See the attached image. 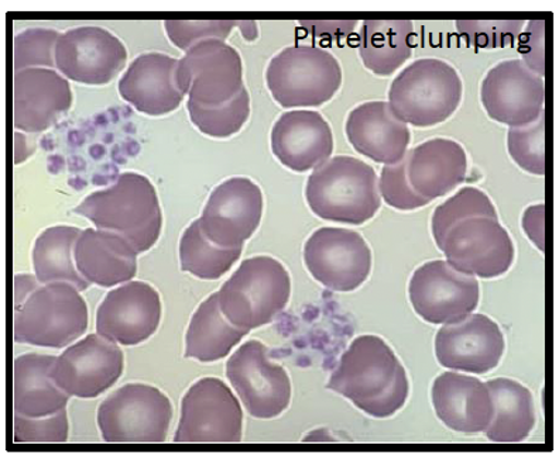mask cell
Listing matches in <instances>:
<instances>
[{
    "mask_svg": "<svg viewBox=\"0 0 559 459\" xmlns=\"http://www.w3.org/2000/svg\"><path fill=\"white\" fill-rule=\"evenodd\" d=\"M326 388L350 400L361 412L385 419L406 404L409 382L402 362L383 338L360 336L342 355Z\"/></svg>",
    "mask_w": 559,
    "mask_h": 459,
    "instance_id": "6da1fadb",
    "label": "cell"
},
{
    "mask_svg": "<svg viewBox=\"0 0 559 459\" xmlns=\"http://www.w3.org/2000/svg\"><path fill=\"white\" fill-rule=\"evenodd\" d=\"M74 214L98 230L123 237L138 254L146 253L160 239L163 214L156 188L136 172H124L112 186L91 193Z\"/></svg>",
    "mask_w": 559,
    "mask_h": 459,
    "instance_id": "7a4b0ae2",
    "label": "cell"
},
{
    "mask_svg": "<svg viewBox=\"0 0 559 459\" xmlns=\"http://www.w3.org/2000/svg\"><path fill=\"white\" fill-rule=\"evenodd\" d=\"M306 197L320 219L352 226L373 219L382 203L374 169L348 156L328 159L316 168L308 178Z\"/></svg>",
    "mask_w": 559,
    "mask_h": 459,
    "instance_id": "3957f363",
    "label": "cell"
},
{
    "mask_svg": "<svg viewBox=\"0 0 559 459\" xmlns=\"http://www.w3.org/2000/svg\"><path fill=\"white\" fill-rule=\"evenodd\" d=\"M461 76L437 58L414 61L394 78L389 105L403 123L426 129L447 122L462 100Z\"/></svg>",
    "mask_w": 559,
    "mask_h": 459,
    "instance_id": "277c9868",
    "label": "cell"
},
{
    "mask_svg": "<svg viewBox=\"0 0 559 459\" xmlns=\"http://www.w3.org/2000/svg\"><path fill=\"white\" fill-rule=\"evenodd\" d=\"M290 297V274L280 261L264 255L245 259L218 292L221 312L248 331L273 322Z\"/></svg>",
    "mask_w": 559,
    "mask_h": 459,
    "instance_id": "5b68a950",
    "label": "cell"
},
{
    "mask_svg": "<svg viewBox=\"0 0 559 459\" xmlns=\"http://www.w3.org/2000/svg\"><path fill=\"white\" fill-rule=\"evenodd\" d=\"M266 84L284 109L318 108L336 95L342 68L331 52L312 46H294L272 58Z\"/></svg>",
    "mask_w": 559,
    "mask_h": 459,
    "instance_id": "8992f818",
    "label": "cell"
},
{
    "mask_svg": "<svg viewBox=\"0 0 559 459\" xmlns=\"http://www.w3.org/2000/svg\"><path fill=\"white\" fill-rule=\"evenodd\" d=\"M88 328V306L70 283L36 289L14 312L13 337L22 345L64 348Z\"/></svg>",
    "mask_w": 559,
    "mask_h": 459,
    "instance_id": "52a82bcc",
    "label": "cell"
},
{
    "mask_svg": "<svg viewBox=\"0 0 559 459\" xmlns=\"http://www.w3.org/2000/svg\"><path fill=\"white\" fill-rule=\"evenodd\" d=\"M171 420L170 399L144 384L122 386L98 409V427L108 444H162Z\"/></svg>",
    "mask_w": 559,
    "mask_h": 459,
    "instance_id": "ba28073f",
    "label": "cell"
},
{
    "mask_svg": "<svg viewBox=\"0 0 559 459\" xmlns=\"http://www.w3.org/2000/svg\"><path fill=\"white\" fill-rule=\"evenodd\" d=\"M243 410L228 385L216 378L197 381L181 402L177 444L242 442Z\"/></svg>",
    "mask_w": 559,
    "mask_h": 459,
    "instance_id": "9c48e42d",
    "label": "cell"
},
{
    "mask_svg": "<svg viewBox=\"0 0 559 459\" xmlns=\"http://www.w3.org/2000/svg\"><path fill=\"white\" fill-rule=\"evenodd\" d=\"M447 263L462 274L484 279L499 278L514 263L515 249L509 231L499 219L472 216L443 237L440 246Z\"/></svg>",
    "mask_w": 559,
    "mask_h": 459,
    "instance_id": "30bf717a",
    "label": "cell"
},
{
    "mask_svg": "<svg viewBox=\"0 0 559 459\" xmlns=\"http://www.w3.org/2000/svg\"><path fill=\"white\" fill-rule=\"evenodd\" d=\"M312 278L334 292H354L372 273V250L358 231L322 227L304 245Z\"/></svg>",
    "mask_w": 559,
    "mask_h": 459,
    "instance_id": "8fae6325",
    "label": "cell"
},
{
    "mask_svg": "<svg viewBox=\"0 0 559 459\" xmlns=\"http://www.w3.org/2000/svg\"><path fill=\"white\" fill-rule=\"evenodd\" d=\"M414 312L431 325H452L464 321L478 307V279L462 274L447 261L423 264L408 283Z\"/></svg>",
    "mask_w": 559,
    "mask_h": 459,
    "instance_id": "7c38bea8",
    "label": "cell"
},
{
    "mask_svg": "<svg viewBox=\"0 0 559 459\" xmlns=\"http://www.w3.org/2000/svg\"><path fill=\"white\" fill-rule=\"evenodd\" d=\"M177 81L195 104H228L245 88L242 57L224 40L201 41L178 60Z\"/></svg>",
    "mask_w": 559,
    "mask_h": 459,
    "instance_id": "4fadbf2b",
    "label": "cell"
},
{
    "mask_svg": "<svg viewBox=\"0 0 559 459\" xmlns=\"http://www.w3.org/2000/svg\"><path fill=\"white\" fill-rule=\"evenodd\" d=\"M226 376L254 419H274L292 402V382L282 365L273 364L267 348L250 340L226 364Z\"/></svg>",
    "mask_w": 559,
    "mask_h": 459,
    "instance_id": "5bb4252c",
    "label": "cell"
},
{
    "mask_svg": "<svg viewBox=\"0 0 559 459\" xmlns=\"http://www.w3.org/2000/svg\"><path fill=\"white\" fill-rule=\"evenodd\" d=\"M480 100L491 120L520 128L544 113L546 82L522 60L501 61L481 82Z\"/></svg>",
    "mask_w": 559,
    "mask_h": 459,
    "instance_id": "9a60e30c",
    "label": "cell"
},
{
    "mask_svg": "<svg viewBox=\"0 0 559 459\" xmlns=\"http://www.w3.org/2000/svg\"><path fill=\"white\" fill-rule=\"evenodd\" d=\"M263 206L258 183L249 178H229L212 191L200 224L212 243L239 249L259 229Z\"/></svg>",
    "mask_w": 559,
    "mask_h": 459,
    "instance_id": "2e32d148",
    "label": "cell"
},
{
    "mask_svg": "<svg viewBox=\"0 0 559 459\" xmlns=\"http://www.w3.org/2000/svg\"><path fill=\"white\" fill-rule=\"evenodd\" d=\"M128 50L115 34L84 26L61 33L56 46V68L82 85H106L123 70Z\"/></svg>",
    "mask_w": 559,
    "mask_h": 459,
    "instance_id": "e0dca14e",
    "label": "cell"
},
{
    "mask_svg": "<svg viewBox=\"0 0 559 459\" xmlns=\"http://www.w3.org/2000/svg\"><path fill=\"white\" fill-rule=\"evenodd\" d=\"M123 362L117 342L90 335L57 357L51 375L66 394L94 399L117 384L123 374Z\"/></svg>",
    "mask_w": 559,
    "mask_h": 459,
    "instance_id": "ac0fdd59",
    "label": "cell"
},
{
    "mask_svg": "<svg viewBox=\"0 0 559 459\" xmlns=\"http://www.w3.org/2000/svg\"><path fill=\"white\" fill-rule=\"evenodd\" d=\"M162 322L160 294L133 280L106 294L96 312V331L122 346H138L157 331Z\"/></svg>",
    "mask_w": 559,
    "mask_h": 459,
    "instance_id": "d6986e66",
    "label": "cell"
},
{
    "mask_svg": "<svg viewBox=\"0 0 559 459\" xmlns=\"http://www.w3.org/2000/svg\"><path fill=\"white\" fill-rule=\"evenodd\" d=\"M504 336L498 323L485 314H469L437 333L436 355L443 369L484 375L500 364Z\"/></svg>",
    "mask_w": 559,
    "mask_h": 459,
    "instance_id": "ffe728a7",
    "label": "cell"
},
{
    "mask_svg": "<svg viewBox=\"0 0 559 459\" xmlns=\"http://www.w3.org/2000/svg\"><path fill=\"white\" fill-rule=\"evenodd\" d=\"M72 106L69 81L55 70L13 72V128L26 133L50 129Z\"/></svg>",
    "mask_w": 559,
    "mask_h": 459,
    "instance_id": "44dd1931",
    "label": "cell"
},
{
    "mask_svg": "<svg viewBox=\"0 0 559 459\" xmlns=\"http://www.w3.org/2000/svg\"><path fill=\"white\" fill-rule=\"evenodd\" d=\"M272 152L292 171H311L334 153L331 125L314 110L283 113L273 125Z\"/></svg>",
    "mask_w": 559,
    "mask_h": 459,
    "instance_id": "7402d4cb",
    "label": "cell"
},
{
    "mask_svg": "<svg viewBox=\"0 0 559 459\" xmlns=\"http://www.w3.org/2000/svg\"><path fill=\"white\" fill-rule=\"evenodd\" d=\"M178 60L160 52L136 58L119 81V95L140 113L164 116L175 112L185 94L177 81Z\"/></svg>",
    "mask_w": 559,
    "mask_h": 459,
    "instance_id": "603a6c76",
    "label": "cell"
},
{
    "mask_svg": "<svg viewBox=\"0 0 559 459\" xmlns=\"http://www.w3.org/2000/svg\"><path fill=\"white\" fill-rule=\"evenodd\" d=\"M350 146L374 162L392 166L406 157L412 133L393 113L389 101H366L346 120Z\"/></svg>",
    "mask_w": 559,
    "mask_h": 459,
    "instance_id": "cb8c5ba5",
    "label": "cell"
},
{
    "mask_svg": "<svg viewBox=\"0 0 559 459\" xmlns=\"http://www.w3.org/2000/svg\"><path fill=\"white\" fill-rule=\"evenodd\" d=\"M431 398L438 419L456 433H484L493 418L488 385L474 376L443 372L433 381Z\"/></svg>",
    "mask_w": 559,
    "mask_h": 459,
    "instance_id": "d4e9b609",
    "label": "cell"
},
{
    "mask_svg": "<svg viewBox=\"0 0 559 459\" xmlns=\"http://www.w3.org/2000/svg\"><path fill=\"white\" fill-rule=\"evenodd\" d=\"M467 157L464 147L448 138H432L407 152V177L424 200L445 196L464 183Z\"/></svg>",
    "mask_w": 559,
    "mask_h": 459,
    "instance_id": "484cf974",
    "label": "cell"
},
{
    "mask_svg": "<svg viewBox=\"0 0 559 459\" xmlns=\"http://www.w3.org/2000/svg\"><path fill=\"white\" fill-rule=\"evenodd\" d=\"M138 255L123 237L104 230H82L74 246L81 277L103 288L132 280L138 273Z\"/></svg>",
    "mask_w": 559,
    "mask_h": 459,
    "instance_id": "4316f807",
    "label": "cell"
},
{
    "mask_svg": "<svg viewBox=\"0 0 559 459\" xmlns=\"http://www.w3.org/2000/svg\"><path fill=\"white\" fill-rule=\"evenodd\" d=\"M57 357L26 354L13 362V414L50 418L69 404L70 395L52 379Z\"/></svg>",
    "mask_w": 559,
    "mask_h": 459,
    "instance_id": "83f0119b",
    "label": "cell"
},
{
    "mask_svg": "<svg viewBox=\"0 0 559 459\" xmlns=\"http://www.w3.org/2000/svg\"><path fill=\"white\" fill-rule=\"evenodd\" d=\"M493 402V418L486 436L496 444L523 443L536 426V406L528 388L518 381L498 378L486 382Z\"/></svg>",
    "mask_w": 559,
    "mask_h": 459,
    "instance_id": "f1b7e54d",
    "label": "cell"
},
{
    "mask_svg": "<svg viewBox=\"0 0 559 459\" xmlns=\"http://www.w3.org/2000/svg\"><path fill=\"white\" fill-rule=\"evenodd\" d=\"M248 330L233 325L221 312L218 292L212 293L197 309L186 335V359L215 362L230 354Z\"/></svg>",
    "mask_w": 559,
    "mask_h": 459,
    "instance_id": "f546056e",
    "label": "cell"
},
{
    "mask_svg": "<svg viewBox=\"0 0 559 459\" xmlns=\"http://www.w3.org/2000/svg\"><path fill=\"white\" fill-rule=\"evenodd\" d=\"M413 38L409 21H366L360 28L361 61L374 75H393L412 57Z\"/></svg>",
    "mask_w": 559,
    "mask_h": 459,
    "instance_id": "4dcf8cb0",
    "label": "cell"
},
{
    "mask_svg": "<svg viewBox=\"0 0 559 459\" xmlns=\"http://www.w3.org/2000/svg\"><path fill=\"white\" fill-rule=\"evenodd\" d=\"M80 234L79 227L55 226L37 237L33 265L38 282L70 283L80 292L90 288L91 283L81 277L74 261V246Z\"/></svg>",
    "mask_w": 559,
    "mask_h": 459,
    "instance_id": "1f68e13d",
    "label": "cell"
},
{
    "mask_svg": "<svg viewBox=\"0 0 559 459\" xmlns=\"http://www.w3.org/2000/svg\"><path fill=\"white\" fill-rule=\"evenodd\" d=\"M242 251L243 246L224 249L212 243L202 230L199 219L188 227L181 237V269L199 279H219L238 263Z\"/></svg>",
    "mask_w": 559,
    "mask_h": 459,
    "instance_id": "d6a6232c",
    "label": "cell"
},
{
    "mask_svg": "<svg viewBox=\"0 0 559 459\" xmlns=\"http://www.w3.org/2000/svg\"><path fill=\"white\" fill-rule=\"evenodd\" d=\"M188 113L192 124L212 138H228L242 130L250 116V95L246 86L228 104L202 106L188 100Z\"/></svg>",
    "mask_w": 559,
    "mask_h": 459,
    "instance_id": "836d02e7",
    "label": "cell"
},
{
    "mask_svg": "<svg viewBox=\"0 0 559 459\" xmlns=\"http://www.w3.org/2000/svg\"><path fill=\"white\" fill-rule=\"evenodd\" d=\"M472 216H488L498 219V212L493 202L478 188L467 186L450 197L441 206L433 210L431 230L438 249L442 244L443 237L454 227L457 221L465 220Z\"/></svg>",
    "mask_w": 559,
    "mask_h": 459,
    "instance_id": "e575fe53",
    "label": "cell"
},
{
    "mask_svg": "<svg viewBox=\"0 0 559 459\" xmlns=\"http://www.w3.org/2000/svg\"><path fill=\"white\" fill-rule=\"evenodd\" d=\"M508 148L510 157L525 172L546 176V113L533 123L510 128Z\"/></svg>",
    "mask_w": 559,
    "mask_h": 459,
    "instance_id": "d590c367",
    "label": "cell"
},
{
    "mask_svg": "<svg viewBox=\"0 0 559 459\" xmlns=\"http://www.w3.org/2000/svg\"><path fill=\"white\" fill-rule=\"evenodd\" d=\"M61 33L51 28L33 27L13 38V71L31 68H56V46Z\"/></svg>",
    "mask_w": 559,
    "mask_h": 459,
    "instance_id": "8d00e7d4",
    "label": "cell"
},
{
    "mask_svg": "<svg viewBox=\"0 0 559 459\" xmlns=\"http://www.w3.org/2000/svg\"><path fill=\"white\" fill-rule=\"evenodd\" d=\"M69 439L66 409L50 418L32 419L13 414L14 444H62Z\"/></svg>",
    "mask_w": 559,
    "mask_h": 459,
    "instance_id": "74e56055",
    "label": "cell"
},
{
    "mask_svg": "<svg viewBox=\"0 0 559 459\" xmlns=\"http://www.w3.org/2000/svg\"><path fill=\"white\" fill-rule=\"evenodd\" d=\"M239 22L235 21H166L164 27L168 38L182 51L205 40H224L228 38Z\"/></svg>",
    "mask_w": 559,
    "mask_h": 459,
    "instance_id": "f35d334b",
    "label": "cell"
},
{
    "mask_svg": "<svg viewBox=\"0 0 559 459\" xmlns=\"http://www.w3.org/2000/svg\"><path fill=\"white\" fill-rule=\"evenodd\" d=\"M383 201L390 207L402 212L419 209L427 206L430 201L424 200L409 185L407 177V154L402 161L384 166L382 169V178L379 185Z\"/></svg>",
    "mask_w": 559,
    "mask_h": 459,
    "instance_id": "ab89813d",
    "label": "cell"
},
{
    "mask_svg": "<svg viewBox=\"0 0 559 459\" xmlns=\"http://www.w3.org/2000/svg\"><path fill=\"white\" fill-rule=\"evenodd\" d=\"M523 24L522 21H462L457 22L456 26L471 45L479 48H499L512 46L522 32Z\"/></svg>",
    "mask_w": 559,
    "mask_h": 459,
    "instance_id": "60d3db41",
    "label": "cell"
},
{
    "mask_svg": "<svg viewBox=\"0 0 559 459\" xmlns=\"http://www.w3.org/2000/svg\"><path fill=\"white\" fill-rule=\"evenodd\" d=\"M523 226L525 234L544 250V205L525 210Z\"/></svg>",
    "mask_w": 559,
    "mask_h": 459,
    "instance_id": "b9f144b4",
    "label": "cell"
},
{
    "mask_svg": "<svg viewBox=\"0 0 559 459\" xmlns=\"http://www.w3.org/2000/svg\"><path fill=\"white\" fill-rule=\"evenodd\" d=\"M37 278L31 277V275H16L14 277V312L19 311L23 306V303L27 301L38 287Z\"/></svg>",
    "mask_w": 559,
    "mask_h": 459,
    "instance_id": "7bdbcfd3",
    "label": "cell"
}]
</instances>
